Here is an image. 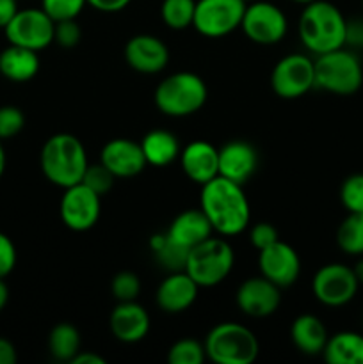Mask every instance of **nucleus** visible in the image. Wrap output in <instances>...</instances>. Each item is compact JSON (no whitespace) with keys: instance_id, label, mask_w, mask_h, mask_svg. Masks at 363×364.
<instances>
[{"instance_id":"1","label":"nucleus","mask_w":363,"mask_h":364,"mask_svg":"<svg viewBox=\"0 0 363 364\" xmlns=\"http://www.w3.org/2000/svg\"><path fill=\"white\" fill-rule=\"evenodd\" d=\"M199 208L212 224V230L223 237H233L249 226L251 210L242 185L216 176L209 183L201 185Z\"/></svg>"},{"instance_id":"2","label":"nucleus","mask_w":363,"mask_h":364,"mask_svg":"<svg viewBox=\"0 0 363 364\" xmlns=\"http://www.w3.org/2000/svg\"><path fill=\"white\" fill-rule=\"evenodd\" d=\"M345 25L347 20L335 4L313 0L299 18V38L308 52L322 55L345 46Z\"/></svg>"},{"instance_id":"3","label":"nucleus","mask_w":363,"mask_h":364,"mask_svg":"<svg viewBox=\"0 0 363 364\" xmlns=\"http://www.w3.org/2000/svg\"><path fill=\"white\" fill-rule=\"evenodd\" d=\"M39 164L46 180L63 188L80 183L89 166L84 144L71 134L52 135L43 144Z\"/></svg>"},{"instance_id":"4","label":"nucleus","mask_w":363,"mask_h":364,"mask_svg":"<svg viewBox=\"0 0 363 364\" xmlns=\"http://www.w3.org/2000/svg\"><path fill=\"white\" fill-rule=\"evenodd\" d=\"M209 98V89L199 75L178 71L164 78L155 89V105L171 117H185L198 112Z\"/></svg>"},{"instance_id":"5","label":"nucleus","mask_w":363,"mask_h":364,"mask_svg":"<svg viewBox=\"0 0 363 364\" xmlns=\"http://www.w3.org/2000/svg\"><path fill=\"white\" fill-rule=\"evenodd\" d=\"M313 64H315V87L338 96H351L362 89V60L345 46L317 55Z\"/></svg>"},{"instance_id":"6","label":"nucleus","mask_w":363,"mask_h":364,"mask_svg":"<svg viewBox=\"0 0 363 364\" xmlns=\"http://www.w3.org/2000/svg\"><path fill=\"white\" fill-rule=\"evenodd\" d=\"M206 358L216 364H251L258 358L260 345L253 331L235 322L214 327L205 340Z\"/></svg>"},{"instance_id":"7","label":"nucleus","mask_w":363,"mask_h":364,"mask_svg":"<svg viewBox=\"0 0 363 364\" xmlns=\"http://www.w3.org/2000/svg\"><path fill=\"white\" fill-rule=\"evenodd\" d=\"M235 255L231 245L219 237H210L189 251L185 272L199 288L223 283L233 269Z\"/></svg>"},{"instance_id":"8","label":"nucleus","mask_w":363,"mask_h":364,"mask_svg":"<svg viewBox=\"0 0 363 364\" xmlns=\"http://www.w3.org/2000/svg\"><path fill=\"white\" fill-rule=\"evenodd\" d=\"M244 0H196L192 27L206 38H223L241 27Z\"/></svg>"},{"instance_id":"9","label":"nucleus","mask_w":363,"mask_h":364,"mask_svg":"<svg viewBox=\"0 0 363 364\" xmlns=\"http://www.w3.org/2000/svg\"><path fill=\"white\" fill-rule=\"evenodd\" d=\"M270 87L280 98H301L315 87V64L302 53L285 55L270 73Z\"/></svg>"},{"instance_id":"10","label":"nucleus","mask_w":363,"mask_h":364,"mask_svg":"<svg viewBox=\"0 0 363 364\" xmlns=\"http://www.w3.org/2000/svg\"><path fill=\"white\" fill-rule=\"evenodd\" d=\"M359 281L356 279L352 267L344 263H330L320 267L312 281V290L317 301L330 308H340L356 297Z\"/></svg>"},{"instance_id":"11","label":"nucleus","mask_w":363,"mask_h":364,"mask_svg":"<svg viewBox=\"0 0 363 364\" xmlns=\"http://www.w3.org/2000/svg\"><path fill=\"white\" fill-rule=\"evenodd\" d=\"M241 28L244 34L258 45H276L287 34V16L278 6L270 2L246 4L244 16H242Z\"/></svg>"},{"instance_id":"12","label":"nucleus","mask_w":363,"mask_h":364,"mask_svg":"<svg viewBox=\"0 0 363 364\" xmlns=\"http://www.w3.org/2000/svg\"><path fill=\"white\" fill-rule=\"evenodd\" d=\"M56 21L43 9H21L4 28L9 45L25 46L39 52L53 41Z\"/></svg>"},{"instance_id":"13","label":"nucleus","mask_w":363,"mask_h":364,"mask_svg":"<svg viewBox=\"0 0 363 364\" xmlns=\"http://www.w3.org/2000/svg\"><path fill=\"white\" fill-rule=\"evenodd\" d=\"M100 196L95 194L91 188L84 183L71 185L64 188L63 199H60V219L64 226L73 231H88L98 223L102 203Z\"/></svg>"},{"instance_id":"14","label":"nucleus","mask_w":363,"mask_h":364,"mask_svg":"<svg viewBox=\"0 0 363 364\" xmlns=\"http://www.w3.org/2000/svg\"><path fill=\"white\" fill-rule=\"evenodd\" d=\"M258 252V267L263 277L273 281L280 288L292 287L298 281L301 272V259L292 245L278 240Z\"/></svg>"},{"instance_id":"15","label":"nucleus","mask_w":363,"mask_h":364,"mask_svg":"<svg viewBox=\"0 0 363 364\" xmlns=\"http://www.w3.org/2000/svg\"><path fill=\"white\" fill-rule=\"evenodd\" d=\"M235 301L244 315L265 318L280 308L281 288L263 276L249 277L237 288Z\"/></svg>"},{"instance_id":"16","label":"nucleus","mask_w":363,"mask_h":364,"mask_svg":"<svg viewBox=\"0 0 363 364\" xmlns=\"http://www.w3.org/2000/svg\"><path fill=\"white\" fill-rule=\"evenodd\" d=\"M125 60L139 73H159L169 63V48L157 36L137 34L125 45Z\"/></svg>"},{"instance_id":"17","label":"nucleus","mask_w":363,"mask_h":364,"mask_svg":"<svg viewBox=\"0 0 363 364\" xmlns=\"http://www.w3.org/2000/svg\"><path fill=\"white\" fill-rule=\"evenodd\" d=\"M100 162L116 178H134L148 166L141 142L130 139H112L107 142L100 155Z\"/></svg>"},{"instance_id":"18","label":"nucleus","mask_w":363,"mask_h":364,"mask_svg":"<svg viewBox=\"0 0 363 364\" xmlns=\"http://www.w3.org/2000/svg\"><path fill=\"white\" fill-rule=\"evenodd\" d=\"M180 162L185 176L198 185L219 176V149L206 141L189 142L180 151Z\"/></svg>"},{"instance_id":"19","label":"nucleus","mask_w":363,"mask_h":364,"mask_svg":"<svg viewBox=\"0 0 363 364\" xmlns=\"http://www.w3.org/2000/svg\"><path fill=\"white\" fill-rule=\"evenodd\" d=\"M258 167V153L249 142L231 141L219 149V176L244 185Z\"/></svg>"},{"instance_id":"20","label":"nucleus","mask_w":363,"mask_h":364,"mask_svg":"<svg viewBox=\"0 0 363 364\" xmlns=\"http://www.w3.org/2000/svg\"><path fill=\"white\" fill-rule=\"evenodd\" d=\"M110 333L121 343H137L149 331V316L135 301L120 302L110 313Z\"/></svg>"},{"instance_id":"21","label":"nucleus","mask_w":363,"mask_h":364,"mask_svg":"<svg viewBox=\"0 0 363 364\" xmlns=\"http://www.w3.org/2000/svg\"><path fill=\"white\" fill-rule=\"evenodd\" d=\"M199 287L185 270L171 272L157 290V304L166 313H182L194 304Z\"/></svg>"},{"instance_id":"22","label":"nucleus","mask_w":363,"mask_h":364,"mask_svg":"<svg viewBox=\"0 0 363 364\" xmlns=\"http://www.w3.org/2000/svg\"><path fill=\"white\" fill-rule=\"evenodd\" d=\"M212 224L206 219L201 208L185 210V212L178 213L166 231V235L171 240L187 249H192L194 245L201 244L203 240L212 237Z\"/></svg>"},{"instance_id":"23","label":"nucleus","mask_w":363,"mask_h":364,"mask_svg":"<svg viewBox=\"0 0 363 364\" xmlns=\"http://www.w3.org/2000/svg\"><path fill=\"white\" fill-rule=\"evenodd\" d=\"M39 57L36 50L9 45L0 52V73L11 82H28L38 75Z\"/></svg>"},{"instance_id":"24","label":"nucleus","mask_w":363,"mask_h":364,"mask_svg":"<svg viewBox=\"0 0 363 364\" xmlns=\"http://www.w3.org/2000/svg\"><path fill=\"white\" fill-rule=\"evenodd\" d=\"M326 326L322 320L315 315H301L292 322L290 326V340L299 352L306 355L322 354L324 347L327 343Z\"/></svg>"},{"instance_id":"25","label":"nucleus","mask_w":363,"mask_h":364,"mask_svg":"<svg viewBox=\"0 0 363 364\" xmlns=\"http://www.w3.org/2000/svg\"><path fill=\"white\" fill-rule=\"evenodd\" d=\"M322 358L330 364H363V334L352 331L333 334L327 338Z\"/></svg>"},{"instance_id":"26","label":"nucleus","mask_w":363,"mask_h":364,"mask_svg":"<svg viewBox=\"0 0 363 364\" xmlns=\"http://www.w3.org/2000/svg\"><path fill=\"white\" fill-rule=\"evenodd\" d=\"M142 153L148 166L166 167L180 156V144L167 130H152L142 137Z\"/></svg>"},{"instance_id":"27","label":"nucleus","mask_w":363,"mask_h":364,"mask_svg":"<svg viewBox=\"0 0 363 364\" xmlns=\"http://www.w3.org/2000/svg\"><path fill=\"white\" fill-rule=\"evenodd\" d=\"M149 247H152L153 255H155L157 263H159L166 272L171 274L185 270L189 251H191V249L173 242L166 233L153 235L152 240H149Z\"/></svg>"},{"instance_id":"28","label":"nucleus","mask_w":363,"mask_h":364,"mask_svg":"<svg viewBox=\"0 0 363 364\" xmlns=\"http://www.w3.org/2000/svg\"><path fill=\"white\" fill-rule=\"evenodd\" d=\"M48 350L57 361L71 363L80 352V333L71 323H57L48 336Z\"/></svg>"},{"instance_id":"29","label":"nucleus","mask_w":363,"mask_h":364,"mask_svg":"<svg viewBox=\"0 0 363 364\" xmlns=\"http://www.w3.org/2000/svg\"><path fill=\"white\" fill-rule=\"evenodd\" d=\"M337 244L345 255L363 256V213H349L337 230Z\"/></svg>"},{"instance_id":"30","label":"nucleus","mask_w":363,"mask_h":364,"mask_svg":"<svg viewBox=\"0 0 363 364\" xmlns=\"http://www.w3.org/2000/svg\"><path fill=\"white\" fill-rule=\"evenodd\" d=\"M196 0H164L160 6V18L173 31L191 27L194 20Z\"/></svg>"},{"instance_id":"31","label":"nucleus","mask_w":363,"mask_h":364,"mask_svg":"<svg viewBox=\"0 0 363 364\" xmlns=\"http://www.w3.org/2000/svg\"><path fill=\"white\" fill-rule=\"evenodd\" d=\"M206 359L205 345L196 340H180L167 352L171 364H203Z\"/></svg>"},{"instance_id":"32","label":"nucleus","mask_w":363,"mask_h":364,"mask_svg":"<svg viewBox=\"0 0 363 364\" xmlns=\"http://www.w3.org/2000/svg\"><path fill=\"white\" fill-rule=\"evenodd\" d=\"M340 201L349 213H363V173L345 178L340 187Z\"/></svg>"},{"instance_id":"33","label":"nucleus","mask_w":363,"mask_h":364,"mask_svg":"<svg viewBox=\"0 0 363 364\" xmlns=\"http://www.w3.org/2000/svg\"><path fill=\"white\" fill-rule=\"evenodd\" d=\"M114 180H116V176H114V174L110 173L102 162H100V164H95V166L89 164L84 176H82L80 183H84L85 187L91 188L95 194H98L100 198H102V196H105L107 192L114 187Z\"/></svg>"},{"instance_id":"34","label":"nucleus","mask_w":363,"mask_h":364,"mask_svg":"<svg viewBox=\"0 0 363 364\" xmlns=\"http://www.w3.org/2000/svg\"><path fill=\"white\" fill-rule=\"evenodd\" d=\"M85 0H41V9L52 18L53 21L73 20L82 13Z\"/></svg>"},{"instance_id":"35","label":"nucleus","mask_w":363,"mask_h":364,"mask_svg":"<svg viewBox=\"0 0 363 364\" xmlns=\"http://www.w3.org/2000/svg\"><path fill=\"white\" fill-rule=\"evenodd\" d=\"M110 291L120 302L135 301L139 291H141V281L134 272L123 270V272H117L114 276L112 283H110Z\"/></svg>"},{"instance_id":"36","label":"nucleus","mask_w":363,"mask_h":364,"mask_svg":"<svg viewBox=\"0 0 363 364\" xmlns=\"http://www.w3.org/2000/svg\"><path fill=\"white\" fill-rule=\"evenodd\" d=\"M25 127V116L18 107L2 105L0 107V141L13 139L20 134Z\"/></svg>"},{"instance_id":"37","label":"nucleus","mask_w":363,"mask_h":364,"mask_svg":"<svg viewBox=\"0 0 363 364\" xmlns=\"http://www.w3.org/2000/svg\"><path fill=\"white\" fill-rule=\"evenodd\" d=\"M82 31L78 23L73 20H63L56 21V28H53V41L60 45L63 48H73L80 43Z\"/></svg>"},{"instance_id":"38","label":"nucleus","mask_w":363,"mask_h":364,"mask_svg":"<svg viewBox=\"0 0 363 364\" xmlns=\"http://www.w3.org/2000/svg\"><path fill=\"white\" fill-rule=\"evenodd\" d=\"M249 240L255 245L258 251L269 247L274 242L280 240V235H278V230L269 223H258L251 228V233H249Z\"/></svg>"},{"instance_id":"39","label":"nucleus","mask_w":363,"mask_h":364,"mask_svg":"<svg viewBox=\"0 0 363 364\" xmlns=\"http://www.w3.org/2000/svg\"><path fill=\"white\" fill-rule=\"evenodd\" d=\"M16 267V247L6 233L0 231V279L9 276Z\"/></svg>"},{"instance_id":"40","label":"nucleus","mask_w":363,"mask_h":364,"mask_svg":"<svg viewBox=\"0 0 363 364\" xmlns=\"http://www.w3.org/2000/svg\"><path fill=\"white\" fill-rule=\"evenodd\" d=\"M345 45L363 48V18H352L345 25Z\"/></svg>"},{"instance_id":"41","label":"nucleus","mask_w":363,"mask_h":364,"mask_svg":"<svg viewBox=\"0 0 363 364\" xmlns=\"http://www.w3.org/2000/svg\"><path fill=\"white\" fill-rule=\"evenodd\" d=\"M88 6L95 7L96 11L102 13H117V11L125 9L130 4V0H85Z\"/></svg>"},{"instance_id":"42","label":"nucleus","mask_w":363,"mask_h":364,"mask_svg":"<svg viewBox=\"0 0 363 364\" xmlns=\"http://www.w3.org/2000/svg\"><path fill=\"white\" fill-rule=\"evenodd\" d=\"M18 11L16 0H0V28H6Z\"/></svg>"},{"instance_id":"43","label":"nucleus","mask_w":363,"mask_h":364,"mask_svg":"<svg viewBox=\"0 0 363 364\" xmlns=\"http://www.w3.org/2000/svg\"><path fill=\"white\" fill-rule=\"evenodd\" d=\"M16 348L6 338H0V364H14L16 363Z\"/></svg>"},{"instance_id":"44","label":"nucleus","mask_w":363,"mask_h":364,"mask_svg":"<svg viewBox=\"0 0 363 364\" xmlns=\"http://www.w3.org/2000/svg\"><path fill=\"white\" fill-rule=\"evenodd\" d=\"M71 364H105V359L102 355L95 354V352H78L73 359H71Z\"/></svg>"},{"instance_id":"45","label":"nucleus","mask_w":363,"mask_h":364,"mask_svg":"<svg viewBox=\"0 0 363 364\" xmlns=\"http://www.w3.org/2000/svg\"><path fill=\"white\" fill-rule=\"evenodd\" d=\"M7 301H9V288L4 283V279H0V311L6 308Z\"/></svg>"},{"instance_id":"46","label":"nucleus","mask_w":363,"mask_h":364,"mask_svg":"<svg viewBox=\"0 0 363 364\" xmlns=\"http://www.w3.org/2000/svg\"><path fill=\"white\" fill-rule=\"evenodd\" d=\"M352 270H354V276L356 279L359 281V284H363V258L359 256V259L356 262V265L352 267Z\"/></svg>"},{"instance_id":"47","label":"nucleus","mask_w":363,"mask_h":364,"mask_svg":"<svg viewBox=\"0 0 363 364\" xmlns=\"http://www.w3.org/2000/svg\"><path fill=\"white\" fill-rule=\"evenodd\" d=\"M4 171H6V151H4L2 141H0V178H2Z\"/></svg>"},{"instance_id":"48","label":"nucleus","mask_w":363,"mask_h":364,"mask_svg":"<svg viewBox=\"0 0 363 364\" xmlns=\"http://www.w3.org/2000/svg\"><path fill=\"white\" fill-rule=\"evenodd\" d=\"M294 2H298V4H310V2H313V0H294Z\"/></svg>"},{"instance_id":"49","label":"nucleus","mask_w":363,"mask_h":364,"mask_svg":"<svg viewBox=\"0 0 363 364\" xmlns=\"http://www.w3.org/2000/svg\"><path fill=\"white\" fill-rule=\"evenodd\" d=\"M244 2H246V4H249V2H255V0H244Z\"/></svg>"},{"instance_id":"50","label":"nucleus","mask_w":363,"mask_h":364,"mask_svg":"<svg viewBox=\"0 0 363 364\" xmlns=\"http://www.w3.org/2000/svg\"><path fill=\"white\" fill-rule=\"evenodd\" d=\"M362 4H363V0H362Z\"/></svg>"}]
</instances>
